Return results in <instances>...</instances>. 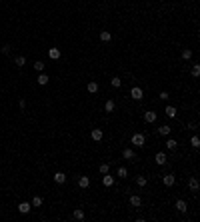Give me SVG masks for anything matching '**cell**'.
<instances>
[{"label": "cell", "mask_w": 200, "mask_h": 222, "mask_svg": "<svg viewBox=\"0 0 200 222\" xmlns=\"http://www.w3.org/2000/svg\"><path fill=\"white\" fill-rule=\"evenodd\" d=\"M88 92H90V94H94V92H98V84H96V82H88Z\"/></svg>", "instance_id": "cell-22"}, {"label": "cell", "mask_w": 200, "mask_h": 222, "mask_svg": "<svg viewBox=\"0 0 200 222\" xmlns=\"http://www.w3.org/2000/svg\"><path fill=\"white\" fill-rule=\"evenodd\" d=\"M30 210H32V204H30V202H20V204H18V212H20V214H28Z\"/></svg>", "instance_id": "cell-2"}, {"label": "cell", "mask_w": 200, "mask_h": 222, "mask_svg": "<svg viewBox=\"0 0 200 222\" xmlns=\"http://www.w3.org/2000/svg\"><path fill=\"white\" fill-rule=\"evenodd\" d=\"M122 156L130 160V158H134V150H132V148H124V150H122Z\"/></svg>", "instance_id": "cell-20"}, {"label": "cell", "mask_w": 200, "mask_h": 222, "mask_svg": "<svg viewBox=\"0 0 200 222\" xmlns=\"http://www.w3.org/2000/svg\"><path fill=\"white\" fill-rule=\"evenodd\" d=\"M14 64H16L18 68H22L24 64H26V58H24V56H16V58H14Z\"/></svg>", "instance_id": "cell-19"}, {"label": "cell", "mask_w": 200, "mask_h": 222, "mask_svg": "<svg viewBox=\"0 0 200 222\" xmlns=\"http://www.w3.org/2000/svg\"><path fill=\"white\" fill-rule=\"evenodd\" d=\"M174 208L178 210V212H186L188 210V204L184 200H176V204H174Z\"/></svg>", "instance_id": "cell-4"}, {"label": "cell", "mask_w": 200, "mask_h": 222, "mask_svg": "<svg viewBox=\"0 0 200 222\" xmlns=\"http://www.w3.org/2000/svg\"><path fill=\"white\" fill-rule=\"evenodd\" d=\"M88 184H90V178H88V176H80V178H78V186H80V188H88Z\"/></svg>", "instance_id": "cell-11"}, {"label": "cell", "mask_w": 200, "mask_h": 222, "mask_svg": "<svg viewBox=\"0 0 200 222\" xmlns=\"http://www.w3.org/2000/svg\"><path fill=\"white\" fill-rule=\"evenodd\" d=\"M110 84H112V86H114V88H120V86H122V80H120L118 76H114L112 80H110Z\"/></svg>", "instance_id": "cell-26"}, {"label": "cell", "mask_w": 200, "mask_h": 222, "mask_svg": "<svg viewBox=\"0 0 200 222\" xmlns=\"http://www.w3.org/2000/svg\"><path fill=\"white\" fill-rule=\"evenodd\" d=\"M74 218H76V220H84V212H82L80 208H76L74 210Z\"/></svg>", "instance_id": "cell-27"}, {"label": "cell", "mask_w": 200, "mask_h": 222, "mask_svg": "<svg viewBox=\"0 0 200 222\" xmlns=\"http://www.w3.org/2000/svg\"><path fill=\"white\" fill-rule=\"evenodd\" d=\"M110 38H112V34H110V32H106V30H104V32H100V40H102V42H108Z\"/></svg>", "instance_id": "cell-23"}, {"label": "cell", "mask_w": 200, "mask_h": 222, "mask_svg": "<svg viewBox=\"0 0 200 222\" xmlns=\"http://www.w3.org/2000/svg\"><path fill=\"white\" fill-rule=\"evenodd\" d=\"M198 74H200V66H198V64H194V66H192V76H198Z\"/></svg>", "instance_id": "cell-32"}, {"label": "cell", "mask_w": 200, "mask_h": 222, "mask_svg": "<svg viewBox=\"0 0 200 222\" xmlns=\"http://www.w3.org/2000/svg\"><path fill=\"white\" fill-rule=\"evenodd\" d=\"M190 144H192V148H198V146H200L198 136H192V138H190Z\"/></svg>", "instance_id": "cell-30"}, {"label": "cell", "mask_w": 200, "mask_h": 222, "mask_svg": "<svg viewBox=\"0 0 200 222\" xmlns=\"http://www.w3.org/2000/svg\"><path fill=\"white\" fill-rule=\"evenodd\" d=\"M30 204H32L34 208H38V206H42V198H40V196H34V198H32V202H30Z\"/></svg>", "instance_id": "cell-25"}, {"label": "cell", "mask_w": 200, "mask_h": 222, "mask_svg": "<svg viewBox=\"0 0 200 222\" xmlns=\"http://www.w3.org/2000/svg\"><path fill=\"white\" fill-rule=\"evenodd\" d=\"M176 146H178V142L174 140V138H168V140H166V148H168V150H176Z\"/></svg>", "instance_id": "cell-17"}, {"label": "cell", "mask_w": 200, "mask_h": 222, "mask_svg": "<svg viewBox=\"0 0 200 222\" xmlns=\"http://www.w3.org/2000/svg\"><path fill=\"white\" fill-rule=\"evenodd\" d=\"M188 188L192 190V192H198V188H200V184H198V180H196V178H190V180H188Z\"/></svg>", "instance_id": "cell-5"}, {"label": "cell", "mask_w": 200, "mask_h": 222, "mask_svg": "<svg viewBox=\"0 0 200 222\" xmlns=\"http://www.w3.org/2000/svg\"><path fill=\"white\" fill-rule=\"evenodd\" d=\"M48 56H50L52 60H58L60 58V48H50V50H48Z\"/></svg>", "instance_id": "cell-12"}, {"label": "cell", "mask_w": 200, "mask_h": 222, "mask_svg": "<svg viewBox=\"0 0 200 222\" xmlns=\"http://www.w3.org/2000/svg\"><path fill=\"white\" fill-rule=\"evenodd\" d=\"M144 142H146L144 134H134V136H132V144H134V146L142 148V146H144Z\"/></svg>", "instance_id": "cell-1"}, {"label": "cell", "mask_w": 200, "mask_h": 222, "mask_svg": "<svg viewBox=\"0 0 200 222\" xmlns=\"http://www.w3.org/2000/svg\"><path fill=\"white\" fill-rule=\"evenodd\" d=\"M102 184H104V186H114V176H110L106 172V174L102 176Z\"/></svg>", "instance_id": "cell-6"}, {"label": "cell", "mask_w": 200, "mask_h": 222, "mask_svg": "<svg viewBox=\"0 0 200 222\" xmlns=\"http://www.w3.org/2000/svg\"><path fill=\"white\" fill-rule=\"evenodd\" d=\"M162 182H164L166 186H174V182H176V176H174V174H166L164 178H162Z\"/></svg>", "instance_id": "cell-7"}, {"label": "cell", "mask_w": 200, "mask_h": 222, "mask_svg": "<svg viewBox=\"0 0 200 222\" xmlns=\"http://www.w3.org/2000/svg\"><path fill=\"white\" fill-rule=\"evenodd\" d=\"M168 98H170L168 92H160V100H168Z\"/></svg>", "instance_id": "cell-34"}, {"label": "cell", "mask_w": 200, "mask_h": 222, "mask_svg": "<svg viewBox=\"0 0 200 222\" xmlns=\"http://www.w3.org/2000/svg\"><path fill=\"white\" fill-rule=\"evenodd\" d=\"M118 176H120V178H126V176H128L126 168H118Z\"/></svg>", "instance_id": "cell-31"}, {"label": "cell", "mask_w": 200, "mask_h": 222, "mask_svg": "<svg viewBox=\"0 0 200 222\" xmlns=\"http://www.w3.org/2000/svg\"><path fill=\"white\" fill-rule=\"evenodd\" d=\"M182 58H184V60H190V58H192V50H190V48H188V50H182Z\"/></svg>", "instance_id": "cell-29"}, {"label": "cell", "mask_w": 200, "mask_h": 222, "mask_svg": "<svg viewBox=\"0 0 200 222\" xmlns=\"http://www.w3.org/2000/svg\"><path fill=\"white\" fill-rule=\"evenodd\" d=\"M144 120L146 122H156V112H152V110L146 112V114H144Z\"/></svg>", "instance_id": "cell-18"}, {"label": "cell", "mask_w": 200, "mask_h": 222, "mask_svg": "<svg viewBox=\"0 0 200 222\" xmlns=\"http://www.w3.org/2000/svg\"><path fill=\"white\" fill-rule=\"evenodd\" d=\"M2 52H4V54L10 52V44H4V46H2Z\"/></svg>", "instance_id": "cell-35"}, {"label": "cell", "mask_w": 200, "mask_h": 222, "mask_svg": "<svg viewBox=\"0 0 200 222\" xmlns=\"http://www.w3.org/2000/svg\"><path fill=\"white\" fill-rule=\"evenodd\" d=\"M54 182H56V184H64V182H66V174H64V172H56V174H54Z\"/></svg>", "instance_id": "cell-10"}, {"label": "cell", "mask_w": 200, "mask_h": 222, "mask_svg": "<svg viewBox=\"0 0 200 222\" xmlns=\"http://www.w3.org/2000/svg\"><path fill=\"white\" fill-rule=\"evenodd\" d=\"M108 168H110L108 164H100V172H102V174H106V172H108Z\"/></svg>", "instance_id": "cell-33"}, {"label": "cell", "mask_w": 200, "mask_h": 222, "mask_svg": "<svg viewBox=\"0 0 200 222\" xmlns=\"http://www.w3.org/2000/svg\"><path fill=\"white\" fill-rule=\"evenodd\" d=\"M114 108H116V102H114V100H106V102H104V110H106V112H112Z\"/></svg>", "instance_id": "cell-14"}, {"label": "cell", "mask_w": 200, "mask_h": 222, "mask_svg": "<svg viewBox=\"0 0 200 222\" xmlns=\"http://www.w3.org/2000/svg\"><path fill=\"white\" fill-rule=\"evenodd\" d=\"M156 164H158V166H164V164H166V154H164V152H156Z\"/></svg>", "instance_id": "cell-9"}, {"label": "cell", "mask_w": 200, "mask_h": 222, "mask_svg": "<svg viewBox=\"0 0 200 222\" xmlns=\"http://www.w3.org/2000/svg\"><path fill=\"white\" fill-rule=\"evenodd\" d=\"M34 68H36L38 72H44V62H42V60H36V62H34Z\"/></svg>", "instance_id": "cell-28"}, {"label": "cell", "mask_w": 200, "mask_h": 222, "mask_svg": "<svg viewBox=\"0 0 200 222\" xmlns=\"http://www.w3.org/2000/svg\"><path fill=\"white\" fill-rule=\"evenodd\" d=\"M92 140H102V130H100V128H94L92 130Z\"/></svg>", "instance_id": "cell-15"}, {"label": "cell", "mask_w": 200, "mask_h": 222, "mask_svg": "<svg viewBox=\"0 0 200 222\" xmlns=\"http://www.w3.org/2000/svg\"><path fill=\"white\" fill-rule=\"evenodd\" d=\"M130 204H132L134 208H138L140 204H142V198H140L138 194H134V196H130Z\"/></svg>", "instance_id": "cell-13"}, {"label": "cell", "mask_w": 200, "mask_h": 222, "mask_svg": "<svg viewBox=\"0 0 200 222\" xmlns=\"http://www.w3.org/2000/svg\"><path fill=\"white\" fill-rule=\"evenodd\" d=\"M48 80H50V78H48V76H46L44 72H40V74H38V78H36V82H38L40 86H46V84H48Z\"/></svg>", "instance_id": "cell-8"}, {"label": "cell", "mask_w": 200, "mask_h": 222, "mask_svg": "<svg viewBox=\"0 0 200 222\" xmlns=\"http://www.w3.org/2000/svg\"><path fill=\"white\" fill-rule=\"evenodd\" d=\"M136 184H138L140 188H144V186H146V184H148V180H146V178H144V176H138V178H136Z\"/></svg>", "instance_id": "cell-24"}, {"label": "cell", "mask_w": 200, "mask_h": 222, "mask_svg": "<svg viewBox=\"0 0 200 222\" xmlns=\"http://www.w3.org/2000/svg\"><path fill=\"white\" fill-rule=\"evenodd\" d=\"M176 114H178V110H176L174 106H166V116L168 118H174Z\"/></svg>", "instance_id": "cell-16"}, {"label": "cell", "mask_w": 200, "mask_h": 222, "mask_svg": "<svg viewBox=\"0 0 200 222\" xmlns=\"http://www.w3.org/2000/svg\"><path fill=\"white\" fill-rule=\"evenodd\" d=\"M130 96H132L134 100H142V96H144V92H142V88L134 86L132 90H130Z\"/></svg>", "instance_id": "cell-3"}, {"label": "cell", "mask_w": 200, "mask_h": 222, "mask_svg": "<svg viewBox=\"0 0 200 222\" xmlns=\"http://www.w3.org/2000/svg\"><path fill=\"white\" fill-rule=\"evenodd\" d=\"M158 132L162 136H168V134H170V126H168V124H162V126L158 128Z\"/></svg>", "instance_id": "cell-21"}]
</instances>
